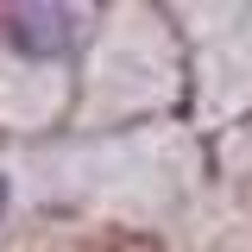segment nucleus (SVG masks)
<instances>
[{
    "instance_id": "nucleus-2",
    "label": "nucleus",
    "mask_w": 252,
    "mask_h": 252,
    "mask_svg": "<svg viewBox=\"0 0 252 252\" xmlns=\"http://www.w3.org/2000/svg\"><path fill=\"white\" fill-rule=\"evenodd\" d=\"M0 208H6V183H0Z\"/></svg>"
},
{
    "instance_id": "nucleus-1",
    "label": "nucleus",
    "mask_w": 252,
    "mask_h": 252,
    "mask_svg": "<svg viewBox=\"0 0 252 252\" xmlns=\"http://www.w3.org/2000/svg\"><path fill=\"white\" fill-rule=\"evenodd\" d=\"M6 38L26 57H57L69 44V13L63 6H13L6 13Z\"/></svg>"
}]
</instances>
